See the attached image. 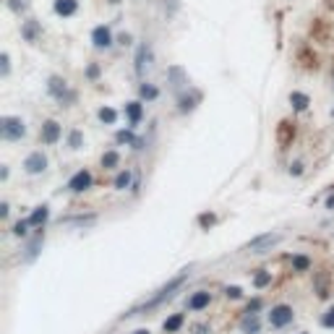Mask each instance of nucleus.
<instances>
[{
  "mask_svg": "<svg viewBox=\"0 0 334 334\" xmlns=\"http://www.w3.org/2000/svg\"><path fill=\"white\" fill-rule=\"evenodd\" d=\"M47 92H50L60 105H65V107H71V105L76 102V94L68 89V81L60 79V76H50V81H47Z\"/></svg>",
  "mask_w": 334,
  "mask_h": 334,
  "instance_id": "7ed1b4c3",
  "label": "nucleus"
},
{
  "mask_svg": "<svg viewBox=\"0 0 334 334\" xmlns=\"http://www.w3.org/2000/svg\"><path fill=\"white\" fill-rule=\"evenodd\" d=\"M326 209H334V196H329V198H326Z\"/></svg>",
  "mask_w": 334,
  "mask_h": 334,
  "instance_id": "a18cd8bd",
  "label": "nucleus"
},
{
  "mask_svg": "<svg viewBox=\"0 0 334 334\" xmlns=\"http://www.w3.org/2000/svg\"><path fill=\"white\" fill-rule=\"evenodd\" d=\"M183 321H186V316H183V314H172L170 319H165V324H162V331H165V334H175L177 329L183 326Z\"/></svg>",
  "mask_w": 334,
  "mask_h": 334,
  "instance_id": "412c9836",
  "label": "nucleus"
},
{
  "mask_svg": "<svg viewBox=\"0 0 334 334\" xmlns=\"http://www.w3.org/2000/svg\"><path fill=\"white\" fill-rule=\"evenodd\" d=\"M47 157H44V151H32L29 157L24 160V170L27 175H42L44 170H47Z\"/></svg>",
  "mask_w": 334,
  "mask_h": 334,
  "instance_id": "0eeeda50",
  "label": "nucleus"
},
{
  "mask_svg": "<svg viewBox=\"0 0 334 334\" xmlns=\"http://www.w3.org/2000/svg\"><path fill=\"white\" fill-rule=\"evenodd\" d=\"M225 295H227L230 300H240V298H243V287H238V285H227V287H225Z\"/></svg>",
  "mask_w": 334,
  "mask_h": 334,
  "instance_id": "72a5a7b5",
  "label": "nucleus"
},
{
  "mask_svg": "<svg viewBox=\"0 0 334 334\" xmlns=\"http://www.w3.org/2000/svg\"><path fill=\"white\" fill-rule=\"evenodd\" d=\"M53 8H55V13H58V16L68 18V16H73V13L79 11V0H55Z\"/></svg>",
  "mask_w": 334,
  "mask_h": 334,
  "instance_id": "a211bd4d",
  "label": "nucleus"
},
{
  "mask_svg": "<svg viewBox=\"0 0 334 334\" xmlns=\"http://www.w3.org/2000/svg\"><path fill=\"white\" fill-rule=\"evenodd\" d=\"M8 6H11V11H16V13L27 11V3H24V0H8Z\"/></svg>",
  "mask_w": 334,
  "mask_h": 334,
  "instance_id": "e433bc0d",
  "label": "nucleus"
},
{
  "mask_svg": "<svg viewBox=\"0 0 334 334\" xmlns=\"http://www.w3.org/2000/svg\"><path fill=\"white\" fill-rule=\"evenodd\" d=\"M295 139V123L293 120H279L277 125V144L285 149V146H290Z\"/></svg>",
  "mask_w": 334,
  "mask_h": 334,
  "instance_id": "9d476101",
  "label": "nucleus"
},
{
  "mask_svg": "<svg viewBox=\"0 0 334 334\" xmlns=\"http://www.w3.org/2000/svg\"><path fill=\"white\" fill-rule=\"evenodd\" d=\"M131 42H133V37H131L128 32H123V34L118 37V44H123V47H125V44H131Z\"/></svg>",
  "mask_w": 334,
  "mask_h": 334,
  "instance_id": "ea45409f",
  "label": "nucleus"
},
{
  "mask_svg": "<svg viewBox=\"0 0 334 334\" xmlns=\"http://www.w3.org/2000/svg\"><path fill=\"white\" fill-rule=\"evenodd\" d=\"M198 99H201V94L198 92H191V94H183L181 99H177V110L181 113H191V110L198 105Z\"/></svg>",
  "mask_w": 334,
  "mask_h": 334,
  "instance_id": "6ab92c4d",
  "label": "nucleus"
},
{
  "mask_svg": "<svg viewBox=\"0 0 334 334\" xmlns=\"http://www.w3.org/2000/svg\"><path fill=\"white\" fill-rule=\"evenodd\" d=\"M39 248H42V235H37V238L29 243V246H27V253H24V259H27V261H32V259L39 253Z\"/></svg>",
  "mask_w": 334,
  "mask_h": 334,
  "instance_id": "cd10ccee",
  "label": "nucleus"
},
{
  "mask_svg": "<svg viewBox=\"0 0 334 334\" xmlns=\"http://www.w3.org/2000/svg\"><path fill=\"white\" fill-rule=\"evenodd\" d=\"M0 136H3L6 141H21L27 136V123L18 115H6L3 120H0Z\"/></svg>",
  "mask_w": 334,
  "mask_h": 334,
  "instance_id": "f03ea898",
  "label": "nucleus"
},
{
  "mask_svg": "<svg viewBox=\"0 0 334 334\" xmlns=\"http://www.w3.org/2000/svg\"><path fill=\"white\" fill-rule=\"evenodd\" d=\"M115 141H118V144H133V149H141V141L133 139V128L118 131V133H115Z\"/></svg>",
  "mask_w": 334,
  "mask_h": 334,
  "instance_id": "b1692460",
  "label": "nucleus"
},
{
  "mask_svg": "<svg viewBox=\"0 0 334 334\" xmlns=\"http://www.w3.org/2000/svg\"><path fill=\"white\" fill-rule=\"evenodd\" d=\"M282 240V235H272V233H266V235H259L248 243V251L251 253H266L272 246H277V243Z\"/></svg>",
  "mask_w": 334,
  "mask_h": 334,
  "instance_id": "6e6552de",
  "label": "nucleus"
},
{
  "mask_svg": "<svg viewBox=\"0 0 334 334\" xmlns=\"http://www.w3.org/2000/svg\"><path fill=\"white\" fill-rule=\"evenodd\" d=\"M151 60H154L151 47H149V44H141L139 53H136V73H139V76H144V73L151 68Z\"/></svg>",
  "mask_w": 334,
  "mask_h": 334,
  "instance_id": "f8f14e48",
  "label": "nucleus"
},
{
  "mask_svg": "<svg viewBox=\"0 0 334 334\" xmlns=\"http://www.w3.org/2000/svg\"><path fill=\"white\" fill-rule=\"evenodd\" d=\"M99 162H102V167H105V170H115V167L120 165V154H118L115 149H110V151H105V154H102V160H99Z\"/></svg>",
  "mask_w": 334,
  "mask_h": 334,
  "instance_id": "5701e85b",
  "label": "nucleus"
},
{
  "mask_svg": "<svg viewBox=\"0 0 334 334\" xmlns=\"http://www.w3.org/2000/svg\"><path fill=\"white\" fill-rule=\"evenodd\" d=\"M209 303H212V293L209 290H196L191 298H188V311H204V308H209Z\"/></svg>",
  "mask_w": 334,
  "mask_h": 334,
  "instance_id": "4468645a",
  "label": "nucleus"
},
{
  "mask_svg": "<svg viewBox=\"0 0 334 334\" xmlns=\"http://www.w3.org/2000/svg\"><path fill=\"white\" fill-rule=\"evenodd\" d=\"M92 181H94V177H92V172H89V170H79L68 181V191L71 193H84V191L92 188Z\"/></svg>",
  "mask_w": 334,
  "mask_h": 334,
  "instance_id": "1a4fd4ad",
  "label": "nucleus"
},
{
  "mask_svg": "<svg viewBox=\"0 0 334 334\" xmlns=\"http://www.w3.org/2000/svg\"><path fill=\"white\" fill-rule=\"evenodd\" d=\"M47 217H50V207H47V204H42V207H37V209H34L27 219H29V225H32V227H37V230H39V227H44Z\"/></svg>",
  "mask_w": 334,
  "mask_h": 334,
  "instance_id": "f3484780",
  "label": "nucleus"
},
{
  "mask_svg": "<svg viewBox=\"0 0 334 334\" xmlns=\"http://www.w3.org/2000/svg\"><path fill=\"white\" fill-rule=\"evenodd\" d=\"M214 222H217L214 214H201V217H198V225H201V227H212Z\"/></svg>",
  "mask_w": 334,
  "mask_h": 334,
  "instance_id": "c9c22d12",
  "label": "nucleus"
},
{
  "mask_svg": "<svg viewBox=\"0 0 334 334\" xmlns=\"http://www.w3.org/2000/svg\"><path fill=\"white\" fill-rule=\"evenodd\" d=\"M290 105H293L295 110H308L311 97H308L305 92H290Z\"/></svg>",
  "mask_w": 334,
  "mask_h": 334,
  "instance_id": "393cba45",
  "label": "nucleus"
},
{
  "mask_svg": "<svg viewBox=\"0 0 334 334\" xmlns=\"http://www.w3.org/2000/svg\"><path fill=\"white\" fill-rule=\"evenodd\" d=\"M86 76H89V79H97V76H99V65H89Z\"/></svg>",
  "mask_w": 334,
  "mask_h": 334,
  "instance_id": "79ce46f5",
  "label": "nucleus"
},
{
  "mask_svg": "<svg viewBox=\"0 0 334 334\" xmlns=\"http://www.w3.org/2000/svg\"><path fill=\"white\" fill-rule=\"evenodd\" d=\"M60 139H63V125L58 120H44L39 128V141L44 146H55Z\"/></svg>",
  "mask_w": 334,
  "mask_h": 334,
  "instance_id": "39448f33",
  "label": "nucleus"
},
{
  "mask_svg": "<svg viewBox=\"0 0 334 334\" xmlns=\"http://www.w3.org/2000/svg\"><path fill=\"white\" fill-rule=\"evenodd\" d=\"M316 293H319V298H329V279H326V274H321L316 279Z\"/></svg>",
  "mask_w": 334,
  "mask_h": 334,
  "instance_id": "473e14b6",
  "label": "nucleus"
},
{
  "mask_svg": "<svg viewBox=\"0 0 334 334\" xmlns=\"http://www.w3.org/2000/svg\"><path fill=\"white\" fill-rule=\"evenodd\" d=\"M321 326L334 329V305H331V308H326V314L321 316Z\"/></svg>",
  "mask_w": 334,
  "mask_h": 334,
  "instance_id": "f704fd0d",
  "label": "nucleus"
},
{
  "mask_svg": "<svg viewBox=\"0 0 334 334\" xmlns=\"http://www.w3.org/2000/svg\"><path fill=\"white\" fill-rule=\"evenodd\" d=\"M193 334H212V329L204 326V324H198V326H193Z\"/></svg>",
  "mask_w": 334,
  "mask_h": 334,
  "instance_id": "37998d69",
  "label": "nucleus"
},
{
  "mask_svg": "<svg viewBox=\"0 0 334 334\" xmlns=\"http://www.w3.org/2000/svg\"><path fill=\"white\" fill-rule=\"evenodd\" d=\"M8 60H11L8 53H3V58H0V63H3V76H8V71H11V63Z\"/></svg>",
  "mask_w": 334,
  "mask_h": 334,
  "instance_id": "4c0bfd02",
  "label": "nucleus"
},
{
  "mask_svg": "<svg viewBox=\"0 0 334 334\" xmlns=\"http://www.w3.org/2000/svg\"><path fill=\"white\" fill-rule=\"evenodd\" d=\"M125 115H128V128H136L139 123H141V118H144V102L141 99H136V102H128L125 105Z\"/></svg>",
  "mask_w": 334,
  "mask_h": 334,
  "instance_id": "2eb2a0df",
  "label": "nucleus"
},
{
  "mask_svg": "<svg viewBox=\"0 0 334 334\" xmlns=\"http://www.w3.org/2000/svg\"><path fill=\"white\" fill-rule=\"evenodd\" d=\"M331 115H334V110H331Z\"/></svg>",
  "mask_w": 334,
  "mask_h": 334,
  "instance_id": "8fccbe9b",
  "label": "nucleus"
},
{
  "mask_svg": "<svg viewBox=\"0 0 334 334\" xmlns=\"http://www.w3.org/2000/svg\"><path fill=\"white\" fill-rule=\"evenodd\" d=\"M0 217H8V204H6V201L0 204Z\"/></svg>",
  "mask_w": 334,
  "mask_h": 334,
  "instance_id": "c03bdc74",
  "label": "nucleus"
},
{
  "mask_svg": "<svg viewBox=\"0 0 334 334\" xmlns=\"http://www.w3.org/2000/svg\"><path fill=\"white\" fill-rule=\"evenodd\" d=\"M186 277H188V269L183 272V274H177L175 279H170L165 287H162V290L157 293V295H154L149 303H144L141 308H133L131 311V314H125V316H136V314H141V311H154V308H157V305H162L165 300H170L172 295H175V290H181V287H183V282H186Z\"/></svg>",
  "mask_w": 334,
  "mask_h": 334,
  "instance_id": "f257e3e1",
  "label": "nucleus"
},
{
  "mask_svg": "<svg viewBox=\"0 0 334 334\" xmlns=\"http://www.w3.org/2000/svg\"><path fill=\"white\" fill-rule=\"evenodd\" d=\"M139 97L146 99V102H154V99L160 97V89L154 86V84H149V81H144V84L139 86Z\"/></svg>",
  "mask_w": 334,
  "mask_h": 334,
  "instance_id": "4be33fe9",
  "label": "nucleus"
},
{
  "mask_svg": "<svg viewBox=\"0 0 334 334\" xmlns=\"http://www.w3.org/2000/svg\"><path fill=\"white\" fill-rule=\"evenodd\" d=\"M68 146H71V149H81V146H84V133H81L79 128H73V131L68 133Z\"/></svg>",
  "mask_w": 334,
  "mask_h": 334,
  "instance_id": "c756f323",
  "label": "nucleus"
},
{
  "mask_svg": "<svg viewBox=\"0 0 334 334\" xmlns=\"http://www.w3.org/2000/svg\"><path fill=\"white\" fill-rule=\"evenodd\" d=\"M298 63H300L303 71H316L319 68V55L311 47H300L298 50Z\"/></svg>",
  "mask_w": 334,
  "mask_h": 334,
  "instance_id": "ddd939ff",
  "label": "nucleus"
},
{
  "mask_svg": "<svg viewBox=\"0 0 334 334\" xmlns=\"http://www.w3.org/2000/svg\"><path fill=\"white\" fill-rule=\"evenodd\" d=\"M300 334H308V331H300Z\"/></svg>",
  "mask_w": 334,
  "mask_h": 334,
  "instance_id": "09e8293b",
  "label": "nucleus"
},
{
  "mask_svg": "<svg viewBox=\"0 0 334 334\" xmlns=\"http://www.w3.org/2000/svg\"><path fill=\"white\" fill-rule=\"evenodd\" d=\"M311 269V259L308 256H295L293 259V272H308Z\"/></svg>",
  "mask_w": 334,
  "mask_h": 334,
  "instance_id": "7c9ffc66",
  "label": "nucleus"
},
{
  "mask_svg": "<svg viewBox=\"0 0 334 334\" xmlns=\"http://www.w3.org/2000/svg\"><path fill=\"white\" fill-rule=\"evenodd\" d=\"M128 186H131V170L118 172V177H115V188H118V191H125Z\"/></svg>",
  "mask_w": 334,
  "mask_h": 334,
  "instance_id": "2f4dec72",
  "label": "nucleus"
},
{
  "mask_svg": "<svg viewBox=\"0 0 334 334\" xmlns=\"http://www.w3.org/2000/svg\"><path fill=\"white\" fill-rule=\"evenodd\" d=\"M21 37L34 44V42H39V37H42V27L37 24L34 18H29V21H24V24H21Z\"/></svg>",
  "mask_w": 334,
  "mask_h": 334,
  "instance_id": "dca6fc26",
  "label": "nucleus"
},
{
  "mask_svg": "<svg viewBox=\"0 0 334 334\" xmlns=\"http://www.w3.org/2000/svg\"><path fill=\"white\" fill-rule=\"evenodd\" d=\"M253 285H256V287H266V285H272V272L259 269V272L253 274Z\"/></svg>",
  "mask_w": 334,
  "mask_h": 334,
  "instance_id": "c85d7f7f",
  "label": "nucleus"
},
{
  "mask_svg": "<svg viewBox=\"0 0 334 334\" xmlns=\"http://www.w3.org/2000/svg\"><path fill=\"white\" fill-rule=\"evenodd\" d=\"M269 326L272 329H285V326H290L293 321H295V311H293V305H285V303H279V305H274L272 311H269Z\"/></svg>",
  "mask_w": 334,
  "mask_h": 334,
  "instance_id": "20e7f679",
  "label": "nucleus"
},
{
  "mask_svg": "<svg viewBox=\"0 0 334 334\" xmlns=\"http://www.w3.org/2000/svg\"><path fill=\"white\" fill-rule=\"evenodd\" d=\"M133 334H151V331H149V329H136Z\"/></svg>",
  "mask_w": 334,
  "mask_h": 334,
  "instance_id": "49530a36",
  "label": "nucleus"
},
{
  "mask_svg": "<svg viewBox=\"0 0 334 334\" xmlns=\"http://www.w3.org/2000/svg\"><path fill=\"white\" fill-rule=\"evenodd\" d=\"M259 308H261V300L256 298V300H251V303H248V308H246V314H256V311H259Z\"/></svg>",
  "mask_w": 334,
  "mask_h": 334,
  "instance_id": "58836bf2",
  "label": "nucleus"
},
{
  "mask_svg": "<svg viewBox=\"0 0 334 334\" xmlns=\"http://www.w3.org/2000/svg\"><path fill=\"white\" fill-rule=\"evenodd\" d=\"M290 175H303V162H295V165H290Z\"/></svg>",
  "mask_w": 334,
  "mask_h": 334,
  "instance_id": "a19ab883",
  "label": "nucleus"
},
{
  "mask_svg": "<svg viewBox=\"0 0 334 334\" xmlns=\"http://www.w3.org/2000/svg\"><path fill=\"white\" fill-rule=\"evenodd\" d=\"M110 3H118V0H110Z\"/></svg>",
  "mask_w": 334,
  "mask_h": 334,
  "instance_id": "de8ad7c7",
  "label": "nucleus"
},
{
  "mask_svg": "<svg viewBox=\"0 0 334 334\" xmlns=\"http://www.w3.org/2000/svg\"><path fill=\"white\" fill-rule=\"evenodd\" d=\"M97 118L102 120V123H107V125H113L115 120H118V113L113 107H99V113H97Z\"/></svg>",
  "mask_w": 334,
  "mask_h": 334,
  "instance_id": "a878e982",
  "label": "nucleus"
},
{
  "mask_svg": "<svg viewBox=\"0 0 334 334\" xmlns=\"http://www.w3.org/2000/svg\"><path fill=\"white\" fill-rule=\"evenodd\" d=\"M240 329H243V334H259V316L256 314H246L243 316V321H240Z\"/></svg>",
  "mask_w": 334,
  "mask_h": 334,
  "instance_id": "aec40b11",
  "label": "nucleus"
},
{
  "mask_svg": "<svg viewBox=\"0 0 334 334\" xmlns=\"http://www.w3.org/2000/svg\"><path fill=\"white\" fill-rule=\"evenodd\" d=\"M29 227H32V225H29V219H18L16 225L11 227V233H13L16 238H27V235H29Z\"/></svg>",
  "mask_w": 334,
  "mask_h": 334,
  "instance_id": "bb28decb",
  "label": "nucleus"
},
{
  "mask_svg": "<svg viewBox=\"0 0 334 334\" xmlns=\"http://www.w3.org/2000/svg\"><path fill=\"white\" fill-rule=\"evenodd\" d=\"M92 42H94V47L97 50H107V47H113V32H110V27H94L92 32Z\"/></svg>",
  "mask_w": 334,
  "mask_h": 334,
  "instance_id": "9b49d317",
  "label": "nucleus"
},
{
  "mask_svg": "<svg viewBox=\"0 0 334 334\" xmlns=\"http://www.w3.org/2000/svg\"><path fill=\"white\" fill-rule=\"evenodd\" d=\"M311 37L321 44H329L334 39V24L326 18H314V24H311Z\"/></svg>",
  "mask_w": 334,
  "mask_h": 334,
  "instance_id": "423d86ee",
  "label": "nucleus"
}]
</instances>
